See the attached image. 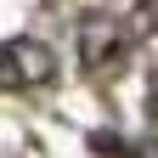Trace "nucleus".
<instances>
[{"label": "nucleus", "mask_w": 158, "mask_h": 158, "mask_svg": "<svg viewBox=\"0 0 158 158\" xmlns=\"http://www.w3.org/2000/svg\"><path fill=\"white\" fill-rule=\"evenodd\" d=\"M56 73V56L40 40H11L0 45V85H45Z\"/></svg>", "instance_id": "1"}]
</instances>
